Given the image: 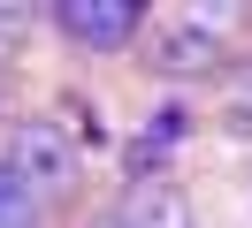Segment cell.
Wrapping results in <instances>:
<instances>
[{
	"mask_svg": "<svg viewBox=\"0 0 252 228\" xmlns=\"http://www.w3.org/2000/svg\"><path fill=\"white\" fill-rule=\"evenodd\" d=\"M92 228H184V198L176 190H138L123 205H107Z\"/></svg>",
	"mask_w": 252,
	"mask_h": 228,
	"instance_id": "3957f363",
	"label": "cell"
},
{
	"mask_svg": "<svg viewBox=\"0 0 252 228\" xmlns=\"http://www.w3.org/2000/svg\"><path fill=\"white\" fill-rule=\"evenodd\" d=\"M0 167H8L31 198H38V190H62V182H77V137H69L62 122H16Z\"/></svg>",
	"mask_w": 252,
	"mask_h": 228,
	"instance_id": "6da1fadb",
	"label": "cell"
},
{
	"mask_svg": "<svg viewBox=\"0 0 252 228\" xmlns=\"http://www.w3.org/2000/svg\"><path fill=\"white\" fill-rule=\"evenodd\" d=\"M0 228H38V198L0 167Z\"/></svg>",
	"mask_w": 252,
	"mask_h": 228,
	"instance_id": "277c9868",
	"label": "cell"
},
{
	"mask_svg": "<svg viewBox=\"0 0 252 228\" xmlns=\"http://www.w3.org/2000/svg\"><path fill=\"white\" fill-rule=\"evenodd\" d=\"M54 23H62L77 46L115 53V46H130V38H138L145 8H138V0H62V8H54Z\"/></svg>",
	"mask_w": 252,
	"mask_h": 228,
	"instance_id": "7a4b0ae2",
	"label": "cell"
}]
</instances>
